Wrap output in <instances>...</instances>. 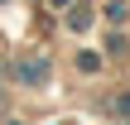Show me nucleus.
I'll list each match as a JSON object with an SVG mask.
<instances>
[{
  "label": "nucleus",
  "instance_id": "nucleus-1",
  "mask_svg": "<svg viewBox=\"0 0 130 125\" xmlns=\"http://www.w3.org/2000/svg\"><path fill=\"white\" fill-rule=\"evenodd\" d=\"M19 77H29V82H39V77H43V63H29V67H19Z\"/></svg>",
  "mask_w": 130,
  "mask_h": 125
}]
</instances>
